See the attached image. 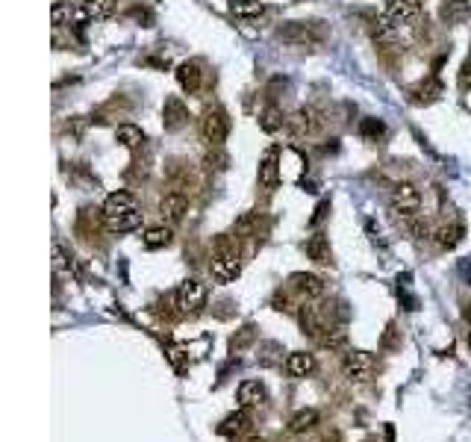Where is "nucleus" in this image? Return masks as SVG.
Instances as JSON below:
<instances>
[{
  "mask_svg": "<svg viewBox=\"0 0 471 442\" xmlns=\"http://www.w3.org/2000/svg\"><path fill=\"white\" fill-rule=\"evenodd\" d=\"M460 89H463V92H471V56L460 65Z\"/></svg>",
  "mask_w": 471,
  "mask_h": 442,
  "instance_id": "obj_37",
  "label": "nucleus"
},
{
  "mask_svg": "<svg viewBox=\"0 0 471 442\" xmlns=\"http://www.w3.org/2000/svg\"><path fill=\"white\" fill-rule=\"evenodd\" d=\"M286 372L292 375V377H309L315 372V354H309V351H292L289 357H286Z\"/></svg>",
  "mask_w": 471,
  "mask_h": 442,
  "instance_id": "obj_16",
  "label": "nucleus"
},
{
  "mask_svg": "<svg viewBox=\"0 0 471 442\" xmlns=\"http://www.w3.org/2000/svg\"><path fill=\"white\" fill-rule=\"evenodd\" d=\"M318 425H321V413H318L315 407H304V410H297L292 419H289V434L301 436V434L315 431Z\"/></svg>",
  "mask_w": 471,
  "mask_h": 442,
  "instance_id": "obj_18",
  "label": "nucleus"
},
{
  "mask_svg": "<svg viewBox=\"0 0 471 442\" xmlns=\"http://www.w3.org/2000/svg\"><path fill=\"white\" fill-rule=\"evenodd\" d=\"M230 136V118L224 109H206V113L201 115V139L209 145V147H221V142H224Z\"/></svg>",
  "mask_w": 471,
  "mask_h": 442,
  "instance_id": "obj_5",
  "label": "nucleus"
},
{
  "mask_svg": "<svg viewBox=\"0 0 471 442\" xmlns=\"http://www.w3.org/2000/svg\"><path fill=\"white\" fill-rule=\"evenodd\" d=\"M251 425H254V419H251V410H247V407H242V410L230 413L227 419L218 425V431H221V434H227V436H245L247 431H251Z\"/></svg>",
  "mask_w": 471,
  "mask_h": 442,
  "instance_id": "obj_17",
  "label": "nucleus"
},
{
  "mask_svg": "<svg viewBox=\"0 0 471 442\" xmlns=\"http://www.w3.org/2000/svg\"><path fill=\"white\" fill-rule=\"evenodd\" d=\"M256 180H259V186H263V189H277V183H280V159H277L274 147H271V151H265L263 159H259Z\"/></svg>",
  "mask_w": 471,
  "mask_h": 442,
  "instance_id": "obj_12",
  "label": "nucleus"
},
{
  "mask_svg": "<svg viewBox=\"0 0 471 442\" xmlns=\"http://www.w3.org/2000/svg\"><path fill=\"white\" fill-rule=\"evenodd\" d=\"M209 272H213V280H215V284H233V280L242 275L239 251L233 248L227 236H221V239H218V251L213 254Z\"/></svg>",
  "mask_w": 471,
  "mask_h": 442,
  "instance_id": "obj_1",
  "label": "nucleus"
},
{
  "mask_svg": "<svg viewBox=\"0 0 471 442\" xmlns=\"http://www.w3.org/2000/svg\"><path fill=\"white\" fill-rule=\"evenodd\" d=\"M463 224H445V227H439L436 233H433V239H436V245L442 251H454L456 245L463 242Z\"/></svg>",
  "mask_w": 471,
  "mask_h": 442,
  "instance_id": "obj_23",
  "label": "nucleus"
},
{
  "mask_svg": "<svg viewBox=\"0 0 471 442\" xmlns=\"http://www.w3.org/2000/svg\"><path fill=\"white\" fill-rule=\"evenodd\" d=\"M236 439H239V442H263V439H245V436H236Z\"/></svg>",
  "mask_w": 471,
  "mask_h": 442,
  "instance_id": "obj_43",
  "label": "nucleus"
},
{
  "mask_svg": "<svg viewBox=\"0 0 471 442\" xmlns=\"http://www.w3.org/2000/svg\"><path fill=\"white\" fill-rule=\"evenodd\" d=\"M135 210V198L130 192H113L106 195L104 201V218H115V215H124V213H133Z\"/></svg>",
  "mask_w": 471,
  "mask_h": 442,
  "instance_id": "obj_19",
  "label": "nucleus"
},
{
  "mask_svg": "<svg viewBox=\"0 0 471 442\" xmlns=\"http://www.w3.org/2000/svg\"><path fill=\"white\" fill-rule=\"evenodd\" d=\"M142 242H144V248H151V251H156V248H168V245L174 242V233H171L168 224H156V227H147V230H144Z\"/></svg>",
  "mask_w": 471,
  "mask_h": 442,
  "instance_id": "obj_22",
  "label": "nucleus"
},
{
  "mask_svg": "<svg viewBox=\"0 0 471 442\" xmlns=\"http://www.w3.org/2000/svg\"><path fill=\"white\" fill-rule=\"evenodd\" d=\"M359 133H363L365 139H380L383 133H386V127H383L380 118H365L363 124H359Z\"/></svg>",
  "mask_w": 471,
  "mask_h": 442,
  "instance_id": "obj_33",
  "label": "nucleus"
},
{
  "mask_svg": "<svg viewBox=\"0 0 471 442\" xmlns=\"http://www.w3.org/2000/svg\"><path fill=\"white\" fill-rule=\"evenodd\" d=\"M304 251L315 265H333V248H330V239L324 233H313V236L306 239Z\"/></svg>",
  "mask_w": 471,
  "mask_h": 442,
  "instance_id": "obj_13",
  "label": "nucleus"
},
{
  "mask_svg": "<svg viewBox=\"0 0 471 442\" xmlns=\"http://www.w3.org/2000/svg\"><path fill=\"white\" fill-rule=\"evenodd\" d=\"M251 342H254V327H251V325H245V327H242V334L230 339V348H233V351H242L245 345H251Z\"/></svg>",
  "mask_w": 471,
  "mask_h": 442,
  "instance_id": "obj_35",
  "label": "nucleus"
},
{
  "mask_svg": "<svg viewBox=\"0 0 471 442\" xmlns=\"http://www.w3.org/2000/svg\"><path fill=\"white\" fill-rule=\"evenodd\" d=\"M115 139H118L124 147H130V151H135V147H142V145H144V133H142V127H135V124H118Z\"/></svg>",
  "mask_w": 471,
  "mask_h": 442,
  "instance_id": "obj_29",
  "label": "nucleus"
},
{
  "mask_svg": "<svg viewBox=\"0 0 471 442\" xmlns=\"http://www.w3.org/2000/svg\"><path fill=\"white\" fill-rule=\"evenodd\" d=\"M168 180H171V186L183 192L192 183L189 163H185V159H171V163H168Z\"/></svg>",
  "mask_w": 471,
  "mask_h": 442,
  "instance_id": "obj_26",
  "label": "nucleus"
},
{
  "mask_svg": "<svg viewBox=\"0 0 471 442\" xmlns=\"http://www.w3.org/2000/svg\"><path fill=\"white\" fill-rule=\"evenodd\" d=\"M301 327H304V334L306 336H315V339H321V330H324V322H321V316H318V310L315 306H301Z\"/></svg>",
  "mask_w": 471,
  "mask_h": 442,
  "instance_id": "obj_27",
  "label": "nucleus"
},
{
  "mask_svg": "<svg viewBox=\"0 0 471 442\" xmlns=\"http://www.w3.org/2000/svg\"><path fill=\"white\" fill-rule=\"evenodd\" d=\"M377 372V363L368 351H345L342 357V375L351 380V384H368Z\"/></svg>",
  "mask_w": 471,
  "mask_h": 442,
  "instance_id": "obj_4",
  "label": "nucleus"
},
{
  "mask_svg": "<svg viewBox=\"0 0 471 442\" xmlns=\"http://www.w3.org/2000/svg\"><path fill=\"white\" fill-rule=\"evenodd\" d=\"M174 301H177V310H180V313L197 316V313H204V306H206V301H209V286L204 284V280L189 277V280H183L180 289L174 292Z\"/></svg>",
  "mask_w": 471,
  "mask_h": 442,
  "instance_id": "obj_2",
  "label": "nucleus"
},
{
  "mask_svg": "<svg viewBox=\"0 0 471 442\" xmlns=\"http://www.w3.org/2000/svg\"><path fill=\"white\" fill-rule=\"evenodd\" d=\"M468 15H471V3H468V0H448V3L442 6V18L448 21V24H463Z\"/></svg>",
  "mask_w": 471,
  "mask_h": 442,
  "instance_id": "obj_28",
  "label": "nucleus"
},
{
  "mask_svg": "<svg viewBox=\"0 0 471 442\" xmlns=\"http://www.w3.org/2000/svg\"><path fill=\"white\" fill-rule=\"evenodd\" d=\"M283 121H286V115H283V109L274 106V104H268L263 113H259V127H263L265 133H277L283 127Z\"/></svg>",
  "mask_w": 471,
  "mask_h": 442,
  "instance_id": "obj_30",
  "label": "nucleus"
},
{
  "mask_svg": "<svg viewBox=\"0 0 471 442\" xmlns=\"http://www.w3.org/2000/svg\"><path fill=\"white\" fill-rule=\"evenodd\" d=\"M286 304H289V301H286V295L277 292V295H274V310H289Z\"/></svg>",
  "mask_w": 471,
  "mask_h": 442,
  "instance_id": "obj_41",
  "label": "nucleus"
},
{
  "mask_svg": "<svg viewBox=\"0 0 471 442\" xmlns=\"http://www.w3.org/2000/svg\"><path fill=\"white\" fill-rule=\"evenodd\" d=\"M65 263H68V260H65V251H62V245L56 242V245H53V265H56V268H62Z\"/></svg>",
  "mask_w": 471,
  "mask_h": 442,
  "instance_id": "obj_39",
  "label": "nucleus"
},
{
  "mask_svg": "<svg viewBox=\"0 0 471 442\" xmlns=\"http://www.w3.org/2000/svg\"><path fill=\"white\" fill-rule=\"evenodd\" d=\"M277 39L283 44H292V47H318L324 33H321L315 24H304V21H289V24H280L277 27Z\"/></svg>",
  "mask_w": 471,
  "mask_h": 442,
  "instance_id": "obj_3",
  "label": "nucleus"
},
{
  "mask_svg": "<svg viewBox=\"0 0 471 442\" xmlns=\"http://www.w3.org/2000/svg\"><path fill=\"white\" fill-rule=\"evenodd\" d=\"M230 12L242 21H254L265 12V3L263 0H230Z\"/></svg>",
  "mask_w": 471,
  "mask_h": 442,
  "instance_id": "obj_24",
  "label": "nucleus"
},
{
  "mask_svg": "<svg viewBox=\"0 0 471 442\" xmlns=\"http://www.w3.org/2000/svg\"><path fill=\"white\" fill-rule=\"evenodd\" d=\"M115 12V0H83L80 9L74 12L77 21H104Z\"/></svg>",
  "mask_w": 471,
  "mask_h": 442,
  "instance_id": "obj_14",
  "label": "nucleus"
},
{
  "mask_svg": "<svg viewBox=\"0 0 471 442\" xmlns=\"http://www.w3.org/2000/svg\"><path fill=\"white\" fill-rule=\"evenodd\" d=\"M392 210L398 213V215H406V218H413L418 210H421V192L415 183H395V189H392Z\"/></svg>",
  "mask_w": 471,
  "mask_h": 442,
  "instance_id": "obj_6",
  "label": "nucleus"
},
{
  "mask_svg": "<svg viewBox=\"0 0 471 442\" xmlns=\"http://www.w3.org/2000/svg\"><path fill=\"white\" fill-rule=\"evenodd\" d=\"M327 210H330V201H321V204H318V210H315V215H313V221H309V224H318V221L327 215Z\"/></svg>",
  "mask_w": 471,
  "mask_h": 442,
  "instance_id": "obj_40",
  "label": "nucleus"
},
{
  "mask_svg": "<svg viewBox=\"0 0 471 442\" xmlns=\"http://www.w3.org/2000/svg\"><path fill=\"white\" fill-rule=\"evenodd\" d=\"M239 404L242 407H259V404H265V398H268V392H265V386L259 384V380H245V384H239Z\"/></svg>",
  "mask_w": 471,
  "mask_h": 442,
  "instance_id": "obj_20",
  "label": "nucleus"
},
{
  "mask_svg": "<svg viewBox=\"0 0 471 442\" xmlns=\"http://www.w3.org/2000/svg\"><path fill=\"white\" fill-rule=\"evenodd\" d=\"M51 15H53V27H62V24H65V6H62V3H53V12H51Z\"/></svg>",
  "mask_w": 471,
  "mask_h": 442,
  "instance_id": "obj_38",
  "label": "nucleus"
},
{
  "mask_svg": "<svg viewBox=\"0 0 471 442\" xmlns=\"http://www.w3.org/2000/svg\"><path fill=\"white\" fill-rule=\"evenodd\" d=\"M185 213H189V198H185V192L174 189V192L163 195V201H159V215H163V221L177 224V221H183Z\"/></svg>",
  "mask_w": 471,
  "mask_h": 442,
  "instance_id": "obj_8",
  "label": "nucleus"
},
{
  "mask_svg": "<svg viewBox=\"0 0 471 442\" xmlns=\"http://www.w3.org/2000/svg\"><path fill=\"white\" fill-rule=\"evenodd\" d=\"M189 124V106H185L180 97H165V106H163V127L168 133H177Z\"/></svg>",
  "mask_w": 471,
  "mask_h": 442,
  "instance_id": "obj_9",
  "label": "nucleus"
},
{
  "mask_svg": "<svg viewBox=\"0 0 471 442\" xmlns=\"http://www.w3.org/2000/svg\"><path fill=\"white\" fill-rule=\"evenodd\" d=\"M465 342H468V348H471V330H468V336H465Z\"/></svg>",
  "mask_w": 471,
  "mask_h": 442,
  "instance_id": "obj_44",
  "label": "nucleus"
},
{
  "mask_svg": "<svg viewBox=\"0 0 471 442\" xmlns=\"http://www.w3.org/2000/svg\"><path fill=\"white\" fill-rule=\"evenodd\" d=\"M401 330H398V325L395 322H389V327H386V334H383V348L386 351H395V348H401Z\"/></svg>",
  "mask_w": 471,
  "mask_h": 442,
  "instance_id": "obj_34",
  "label": "nucleus"
},
{
  "mask_svg": "<svg viewBox=\"0 0 471 442\" xmlns=\"http://www.w3.org/2000/svg\"><path fill=\"white\" fill-rule=\"evenodd\" d=\"M321 345L324 348H342L345 345V330H330L327 336H321Z\"/></svg>",
  "mask_w": 471,
  "mask_h": 442,
  "instance_id": "obj_36",
  "label": "nucleus"
},
{
  "mask_svg": "<svg viewBox=\"0 0 471 442\" xmlns=\"http://www.w3.org/2000/svg\"><path fill=\"white\" fill-rule=\"evenodd\" d=\"M106 230V221H104V213H97L92 210V206H83L80 215H77V230L83 233L85 239H94L97 236V230Z\"/></svg>",
  "mask_w": 471,
  "mask_h": 442,
  "instance_id": "obj_21",
  "label": "nucleus"
},
{
  "mask_svg": "<svg viewBox=\"0 0 471 442\" xmlns=\"http://www.w3.org/2000/svg\"><path fill=\"white\" fill-rule=\"evenodd\" d=\"M289 284H292V289L295 292H301L304 298H324V292H327V284L321 280L318 275H309V272H295L292 277H289Z\"/></svg>",
  "mask_w": 471,
  "mask_h": 442,
  "instance_id": "obj_10",
  "label": "nucleus"
},
{
  "mask_svg": "<svg viewBox=\"0 0 471 442\" xmlns=\"http://www.w3.org/2000/svg\"><path fill=\"white\" fill-rule=\"evenodd\" d=\"M256 227H259V213H245V215L236 218V224H233V236H236V239L256 236Z\"/></svg>",
  "mask_w": 471,
  "mask_h": 442,
  "instance_id": "obj_31",
  "label": "nucleus"
},
{
  "mask_svg": "<svg viewBox=\"0 0 471 442\" xmlns=\"http://www.w3.org/2000/svg\"><path fill=\"white\" fill-rule=\"evenodd\" d=\"M204 165H206L209 171H224V168L230 165V156L221 151V147H213V151L204 156Z\"/></svg>",
  "mask_w": 471,
  "mask_h": 442,
  "instance_id": "obj_32",
  "label": "nucleus"
},
{
  "mask_svg": "<svg viewBox=\"0 0 471 442\" xmlns=\"http://www.w3.org/2000/svg\"><path fill=\"white\" fill-rule=\"evenodd\" d=\"M174 77H177V83H180V89H183V92H189V95H195L197 89H201L204 71H201V65H197V63H195V59H189V63H180V65H177V71H174Z\"/></svg>",
  "mask_w": 471,
  "mask_h": 442,
  "instance_id": "obj_15",
  "label": "nucleus"
},
{
  "mask_svg": "<svg viewBox=\"0 0 471 442\" xmlns=\"http://www.w3.org/2000/svg\"><path fill=\"white\" fill-rule=\"evenodd\" d=\"M289 127H292L295 136H315V133L324 127V118H321V113L315 106H301L289 118Z\"/></svg>",
  "mask_w": 471,
  "mask_h": 442,
  "instance_id": "obj_7",
  "label": "nucleus"
},
{
  "mask_svg": "<svg viewBox=\"0 0 471 442\" xmlns=\"http://www.w3.org/2000/svg\"><path fill=\"white\" fill-rule=\"evenodd\" d=\"M418 12H421V0H386V15L395 27L415 21Z\"/></svg>",
  "mask_w": 471,
  "mask_h": 442,
  "instance_id": "obj_11",
  "label": "nucleus"
},
{
  "mask_svg": "<svg viewBox=\"0 0 471 442\" xmlns=\"http://www.w3.org/2000/svg\"><path fill=\"white\" fill-rule=\"evenodd\" d=\"M106 221V230L109 233H130L142 224V213L133 210V213H124V215H115V218H104Z\"/></svg>",
  "mask_w": 471,
  "mask_h": 442,
  "instance_id": "obj_25",
  "label": "nucleus"
},
{
  "mask_svg": "<svg viewBox=\"0 0 471 442\" xmlns=\"http://www.w3.org/2000/svg\"><path fill=\"white\" fill-rule=\"evenodd\" d=\"M463 318H465V322H468V325H471V301H468V304H465V310H463Z\"/></svg>",
  "mask_w": 471,
  "mask_h": 442,
  "instance_id": "obj_42",
  "label": "nucleus"
}]
</instances>
